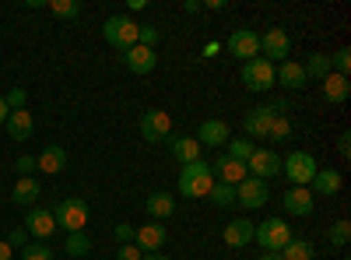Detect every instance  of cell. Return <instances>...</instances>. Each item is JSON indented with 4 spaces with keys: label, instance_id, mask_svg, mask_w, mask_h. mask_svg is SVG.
Segmentation results:
<instances>
[{
    "label": "cell",
    "instance_id": "6da1fadb",
    "mask_svg": "<svg viewBox=\"0 0 351 260\" xmlns=\"http://www.w3.org/2000/svg\"><path fill=\"white\" fill-rule=\"evenodd\" d=\"M211 187H215L211 162L197 158V162L183 165V172H180V193H183V197H208Z\"/></svg>",
    "mask_w": 351,
    "mask_h": 260
},
{
    "label": "cell",
    "instance_id": "7a4b0ae2",
    "mask_svg": "<svg viewBox=\"0 0 351 260\" xmlns=\"http://www.w3.org/2000/svg\"><path fill=\"white\" fill-rule=\"evenodd\" d=\"M253 243L263 250V253H281L288 243H291V225L285 218H267L253 225Z\"/></svg>",
    "mask_w": 351,
    "mask_h": 260
},
{
    "label": "cell",
    "instance_id": "3957f363",
    "mask_svg": "<svg viewBox=\"0 0 351 260\" xmlns=\"http://www.w3.org/2000/svg\"><path fill=\"white\" fill-rule=\"evenodd\" d=\"M102 36L112 49L127 53L130 46H137V21L130 14H109L106 25H102Z\"/></svg>",
    "mask_w": 351,
    "mask_h": 260
},
{
    "label": "cell",
    "instance_id": "277c9868",
    "mask_svg": "<svg viewBox=\"0 0 351 260\" xmlns=\"http://www.w3.org/2000/svg\"><path fill=\"white\" fill-rule=\"evenodd\" d=\"M88 204L81 197H64L60 204L53 208V218H56V228H64V233H84L88 225Z\"/></svg>",
    "mask_w": 351,
    "mask_h": 260
},
{
    "label": "cell",
    "instance_id": "5b68a950",
    "mask_svg": "<svg viewBox=\"0 0 351 260\" xmlns=\"http://www.w3.org/2000/svg\"><path fill=\"white\" fill-rule=\"evenodd\" d=\"M316 158L309 155V152H291V155H285L281 158V172L295 183V187H309L313 183V176H316Z\"/></svg>",
    "mask_w": 351,
    "mask_h": 260
},
{
    "label": "cell",
    "instance_id": "8992f818",
    "mask_svg": "<svg viewBox=\"0 0 351 260\" xmlns=\"http://www.w3.org/2000/svg\"><path fill=\"white\" fill-rule=\"evenodd\" d=\"M243 84L250 92H271L274 88V64L263 60V56H253V60L243 64Z\"/></svg>",
    "mask_w": 351,
    "mask_h": 260
},
{
    "label": "cell",
    "instance_id": "52a82bcc",
    "mask_svg": "<svg viewBox=\"0 0 351 260\" xmlns=\"http://www.w3.org/2000/svg\"><path fill=\"white\" fill-rule=\"evenodd\" d=\"M141 137L144 141H152V144H162L172 137V117L165 109H148L141 117Z\"/></svg>",
    "mask_w": 351,
    "mask_h": 260
},
{
    "label": "cell",
    "instance_id": "ba28073f",
    "mask_svg": "<svg viewBox=\"0 0 351 260\" xmlns=\"http://www.w3.org/2000/svg\"><path fill=\"white\" fill-rule=\"evenodd\" d=\"M271 200V187L263 183V180H253V176H246L239 187H236V204L243 208V211H256V208H263Z\"/></svg>",
    "mask_w": 351,
    "mask_h": 260
},
{
    "label": "cell",
    "instance_id": "9c48e42d",
    "mask_svg": "<svg viewBox=\"0 0 351 260\" xmlns=\"http://www.w3.org/2000/svg\"><path fill=\"white\" fill-rule=\"evenodd\" d=\"M246 172L253 180H263V183H271L274 176H281V155L278 152H267V148H256L246 162Z\"/></svg>",
    "mask_w": 351,
    "mask_h": 260
},
{
    "label": "cell",
    "instance_id": "30bf717a",
    "mask_svg": "<svg viewBox=\"0 0 351 260\" xmlns=\"http://www.w3.org/2000/svg\"><path fill=\"white\" fill-rule=\"evenodd\" d=\"M288 49H291V39H288V32L285 28H267V32L260 36V56L263 60H288Z\"/></svg>",
    "mask_w": 351,
    "mask_h": 260
},
{
    "label": "cell",
    "instance_id": "8fae6325",
    "mask_svg": "<svg viewBox=\"0 0 351 260\" xmlns=\"http://www.w3.org/2000/svg\"><path fill=\"white\" fill-rule=\"evenodd\" d=\"M225 49L236 56V60H253V56H260V36L256 32H250V28H236V32L228 36V43H225Z\"/></svg>",
    "mask_w": 351,
    "mask_h": 260
},
{
    "label": "cell",
    "instance_id": "7c38bea8",
    "mask_svg": "<svg viewBox=\"0 0 351 260\" xmlns=\"http://www.w3.org/2000/svg\"><path fill=\"white\" fill-rule=\"evenodd\" d=\"M165 239H169V233H165L162 222H152V225L134 228V246H137L141 253H162Z\"/></svg>",
    "mask_w": 351,
    "mask_h": 260
},
{
    "label": "cell",
    "instance_id": "4fadbf2b",
    "mask_svg": "<svg viewBox=\"0 0 351 260\" xmlns=\"http://www.w3.org/2000/svg\"><path fill=\"white\" fill-rule=\"evenodd\" d=\"M25 228H28V236H36L39 243H46V239L56 233V218H53V211H46V208H28Z\"/></svg>",
    "mask_w": 351,
    "mask_h": 260
},
{
    "label": "cell",
    "instance_id": "5bb4252c",
    "mask_svg": "<svg viewBox=\"0 0 351 260\" xmlns=\"http://www.w3.org/2000/svg\"><path fill=\"white\" fill-rule=\"evenodd\" d=\"M278 117V113H271L267 106H256V109H250L246 113V120H243V130H246V137H253V144L256 141H263L271 134V120Z\"/></svg>",
    "mask_w": 351,
    "mask_h": 260
},
{
    "label": "cell",
    "instance_id": "9a60e30c",
    "mask_svg": "<svg viewBox=\"0 0 351 260\" xmlns=\"http://www.w3.org/2000/svg\"><path fill=\"white\" fill-rule=\"evenodd\" d=\"M281 204L288 215H295V218H309L313 208H316V197L309 193V187H291L285 197H281Z\"/></svg>",
    "mask_w": 351,
    "mask_h": 260
},
{
    "label": "cell",
    "instance_id": "2e32d148",
    "mask_svg": "<svg viewBox=\"0 0 351 260\" xmlns=\"http://www.w3.org/2000/svg\"><path fill=\"white\" fill-rule=\"evenodd\" d=\"M228 141H232V134H228L225 120H204L200 130H197V144H200V148H225Z\"/></svg>",
    "mask_w": 351,
    "mask_h": 260
},
{
    "label": "cell",
    "instance_id": "e0dca14e",
    "mask_svg": "<svg viewBox=\"0 0 351 260\" xmlns=\"http://www.w3.org/2000/svg\"><path fill=\"white\" fill-rule=\"evenodd\" d=\"M211 172L218 176V183H228V187H239L250 176L246 162H236V158H228V155H218V162L211 165Z\"/></svg>",
    "mask_w": 351,
    "mask_h": 260
},
{
    "label": "cell",
    "instance_id": "ac0fdd59",
    "mask_svg": "<svg viewBox=\"0 0 351 260\" xmlns=\"http://www.w3.org/2000/svg\"><path fill=\"white\" fill-rule=\"evenodd\" d=\"M221 239H225V246H232V250L250 246V243H253V222H250V218H232V222L221 228Z\"/></svg>",
    "mask_w": 351,
    "mask_h": 260
},
{
    "label": "cell",
    "instance_id": "d6986e66",
    "mask_svg": "<svg viewBox=\"0 0 351 260\" xmlns=\"http://www.w3.org/2000/svg\"><path fill=\"white\" fill-rule=\"evenodd\" d=\"M274 81L281 84V88H288V92H302L309 78H306V71H302V64H299V60H281V64H278Z\"/></svg>",
    "mask_w": 351,
    "mask_h": 260
},
{
    "label": "cell",
    "instance_id": "ffe728a7",
    "mask_svg": "<svg viewBox=\"0 0 351 260\" xmlns=\"http://www.w3.org/2000/svg\"><path fill=\"white\" fill-rule=\"evenodd\" d=\"M165 144H169L172 158H176V162H183V165H190V162L200 158V144H197V137H190V134H172Z\"/></svg>",
    "mask_w": 351,
    "mask_h": 260
},
{
    "label": "cell",
    "instance_id": "44dd1931",
    "mask_svg": "<svg viewBox=\"0 0 351 260\" xmlns=\"http://www.w3.org/2000/svg\"><path fill=\"white\" fill-rule=\"evenodd\" d=\"M123 64H127V71H134V74H152L155 64H158V56H155V49H148V46H130V49L123 53Z\"/></svg>",
    "mask_w": 351,
    "mask_h": 260
},
{
    "label": "cell",
    "instance_id": "7402d4cb",
    "mask_svg": "<svg viewBox=\"0 0 351 260\" xmlns=\"http://www.w3.org/2000/svg\"><path fill=\"white\" fill-rule=\"evenodd\" d=\"M341 172L337 169H316V176H313V183H309V193L313 197H334V193H341Z\"/></svg>",
    "mask_w": 351,
    "mask_h": 260
},
{
    "label": "cell",
    "instance_id": "603a6c76",
    "mask_svg": "<svg viewBox=\"0 0 351 260\" xmlns=\"http://www.w3.org/2000/svg\"><path fill=\"white\" fill-rule=\"evenodd\" d=\"M36 169L46 172V176H56V172H64V169H67V152L60 148V144H46L43 155L36 158Z\"/></svg>",
    "mask_w": 351,
    "mask_h": 260
},
{
    "label": "cell",
    "instance_id": "cb8c5ba5",
    "mask_svg": "<svg viewBox=\"0 0 351 260\" xmlns=\"http://www.w3.org/2000/svg\"><path fill=\"white\" fill-rule=\"evenodd\" d=\"M39 193H43V187H39L36 176H18V183H14V190H11V200H14L18 208H36Z\"/></svg>",
    "mask_w": 351,
    "mask_h": 260
},
{
    "label": "cell",
    "instance_id": "d4e9b609",
    "mask_svg": "<svg viewBox=\"0 0 351 260\" xmlns=\"http://www.w3.org/2000/svg\"><path fill=\"white\" fill-rule=\"evenodd\" d=\"M4 127H8V137L11 141H28V137H32V130H36V120H32V113H28V109H14Z\"/></svg>",
    "mask_w": 351,
    "mask_h": 260
},
{
    "label": "cell",
    "instance_id": "484cf974",
    "mask_svg": "<svg viewBox=\"0 0 351 260\" xmlns=\"http://www.w3.org/2000/svg\"><path fill=\"white\" fill-rule=\"evenodd\" d=\"M144 211L152 215V222H165L172 211H176V197L158 190V193H148V200H144Z\"/></svg>",
    "mask_w": 351,
    "mask_h": 260
},
{
    "label": "cell",
    "instance_id": "4316f807",
    "mask_svg": "<svg viewBox=\"0 0 351 260\" xmlns=\"http://www.w3.org/2000/svg\"><path fill=\"white\" fill-rule=\"evenodd\" d=\"M319 84H324V99H327V102H348V95H351V84H348L344 74H334V71H330Z\"/></svg>",
    "mask_w": 351,
    "mask_h": 260
},
{
    "label": "cell",
    "instance_id": "83f0119b",
    "mask_svg": "<svg viewBox=\"0 0 351 260\" xmlns=\"http://www.w3.org/2000/svg\"><path fill=\"white\" fill-rule=\"evenodd\" d=\"M306 78H316V81H324L330 74V53H309L306 56V64H302Z\"/></svg>",
    "mask_w": 351,
    "mask_h": 260
},
{
    "label": "cell",
    "instance_id": "f1b7e54d",
    "mask_svg": "<svg viewBox=\"0 0 351 260\" xmlns=\"http://www.w3.org/2000/svg\"><path fill=\"white\" fill-rule=\"evenodd\" d=\"M64 253L67 257H88V253H92V239H88L84 233H67V243H64Z\"/></svg>",
    "mask_w": 351,
    "mask_h": 260
},
{
    "label": "cell",
    "instance_id": "f546056e",
    "mask_svg": "<svg viewBox=\"0 0 351 260\" xmlns=\"http://www.w3.org/2000/svg\"><path fill=\"white\" fill-rule=\"evenodd\" d=\"M208 200L215 208H236V187H228V183H215Z\"/></svg>",
    "mask_w": 351,
    "mask_h": 260
},
{
    "label": "cell",
    "instance_id": "4dcf8cb0",
    "mask_svg": "<svg viewBox=\"0 0 351 260\" xmlns=\"http://www.w3.org/2000/svg\"><path fill=\"white\" fill-rule=\"evenodd\" d=\"M313 243L309 239H291L285 250H281V260H313Z\"/></svg>",
    "mask_w": 351,
    "mask_h": 260
},
{
    "label": "cell",
    "instance_id": "1f68e13d",
    "mask_svg": "<svg viewBox=\"0 0 351 260\" xmlns=\"http://www.w3.org/2000/svg\"><path fill=\"white\" fill-rule=\"evenodd\" d=\"M49 11L64 21H74L81 18V0H49Z\"/></svg>",
    "mask_w": 351,
    "mask_h": 260
},
{
    "label": "cell",
    "instance_id": "d6a6232c",
    "mask_svg": "<svg viewBox=\"0 0 351 260\" xmlns=\"http://www.w3.org/2000/svg\"><path fill=\"white\" fill-rule=\"evenodd\" d=\"M225 148H228V152H225L228 158H236V162H250V155L256 152V144H253V141H246V137H239V141H228Z\"/></svg>",
    "mask_w": 351,
    "mask_h": 260
},
{
    "label": "cell",
    "instance_id": "836d02e7",
    "mask_svg": "<svg viewBox=\"0 0 351 260\" xmlns=\"http://www.w3.org/2000/svg\"><path fill=\"white\" fill-rule=\"evenodd\" d=\"M348 239H351V222H348V218L334 222V225H330V243H334L337 250H344V246H348Z\"/></svg>",
    "mask_w": 351,
    "mask_h": 260
},
{
    "label": "cell",
    "instance_id": "e575fe53",
    "mask_svg": "<svg viewBox=\"0 0 351 260\" xmlns=\"http://www.w3.org/2000/svg\"><path fill=\"white\" fill-rule=\"evenodd\" d=\"M267 137H274V141H288L291 137V120H288V113H278V117L271 120V134Z\"/></svg>",
    "mask_w": 351,
    "mask_h": 260
},
{
    "label": "cell",
    "instance_id": "d590c367",
    "mask_svg": "<svg viewBox=\"0 0 351 260\" xmlns=\"http://www.w3.org/2000/svg\"><path fill=\"white\" fill-rule=\"evenodd\" d=\"M158 39H162V32H158L155 25H137V46L155 49V46H158Z\"/></svg>",
    "mask_w": 351,
    "mask_h": 260
},
{
    "label": "cell",
    "instance_id": "8d00e7d4",
    "mask_svg": "<svg viewBox=\"0 0 351 260\" xmlns=\"http://www.w3.org/2000/svg\"><path fill=\"white\" fill-rule=\"evenodd\" d=\"M330 71L348 78V71H351V49H348V46L337 49V53H330Z\"/></svg>",
    "mask_w": 351,
    "mask_h": 260
},
{
    "label": "cell",
    "instance_id": "74e56055",
    "mask_svg": "<svg viewBox=\"0 0 351 260\" xmlns=\"http://www.w3.org/2000/svg\"><path fill=\"white\" fill-rule=\"evenodd\" d=\"M21 260H53V250H49V243H28L21 250Z\"/></svg>",
    "mask_w": 351,
    "mask_h": 260
},
{
    "label": "cell",
    "instance_id": "f35d334b",
    "mask_svg": "<svg viewBox=\"0 0 351 260\" xmlns=\"http://www.w3.org/2000/svg\"><path fill=\"white\" fill-rule=\"evenodd\" d=\"M4 102H8V109L14 113V109H25V102H28V92L21 88V84H14V88L4 95Z\"/></svg>",
    "mask_w": 351,
    "mask_h": 260
},
{
    "label": "cell",
    "instance_id": "ab89813d",
    "mask_svg": "<svg viewBox=\"0 0 351 260\" xmlns=\"http://www.w3.org/2000/svg\"><path fill=\"white\" fill-rule=\"evenodd\" d=\"M4 243H8L11 250H25V246H28V228H25V225H18V228H11V236H8Z\"/></svg>",
    "mask_w": 351,
    "mask_h": 260
},
{
    "label": "cell",
    "instance_id": "60d3db41",
    "mask_svg": "<svg viewBox=\"0 0 351 260\" xmlns=\"http://www.w3.org/2000/svg\"><path fill=\"white\" fill-rule=\"evenodd\" d=\"M112 233H116V239H120V246H123V243H134V225H130V222H116Z\"/></svg>",
    "mask_w": 351,
    "mask_h": 260
},
{
    "label": "cell",
    "instance_id": "b9f144b4",
    "mask_svg": "<svg viewBox=\"0 0 351 260\" xmlns=\"http://www.w3.org/2000/svg\"><path fill=\"white\" fill-rule=\"evenodd\" d=\"M14 169H18V176H32V172H36V158L32 155H21L14 162Z\"/></svg>",
    "mask_w": 351,
    "mask_h": 260
},
{
    "label": "cell",
    "instance_id": "7bdbcfd3",
    "mask_svg": "<svg viewBox=\"0 0 351 260\" xmlns=\"http://www.w3.org/2000/svg\"><path fill=\"white\" fill-rule=\"evenodd\" d=\"M141 257H144V253H141L134 243H123L120 250H116V260H141Z\"/></svg>",
    "mask_w": 351,
    "mask_h": 260
},
{
    "label": "cell",
    "instance_id": "ee69618b",
    "mask_svg": "<svg viewBox=\"0 0 351 260\" xmlns=\"http://www.w3.org/2000/svg\"><path fill=\"white\" fill-rule=\"evenodd\" d=\"M337 155H341V158H351V134H348V130L337 137Z\"/></svg>",
    "mask_w": 351,
    "mask_h": 260
},
{
    "label": "cell",
    "instance_id": "f6af8a7d",
    "mask_svg": "<svg viewBox=\"0 0 351 260\" xmlns=\"http://www.w3.org/2000/svg\"><path fill=\"white\" fill-rule=\"evenodd\" d=\"M228 4H225V0H204V4H200V11H225Z\"/></svg>",
    "mask_w": 351,
    "mask_h": 260
},
{
    "label": "cell",
    "instance_id": "bcb514c9",
    "mask_svg": "<svg viewBox=\"0 0 351 260\" xmlns=\"http://www.w3.org/2000/svg\"><path fill=\"white\" fill-rule=\"evenodd\" d=\"M8 117H11V109H8V102H4V95H0V127L8 123Z\"/></svg>",
    "mask_w": 351,
    "mask_h": 260
},
{
    "label": "cell",
    "instance_id": "7dc6e473",
    "mask_svg": "<svg viewBox=\"0 0 351 260\" xmlns=\"http://www.w3.org/2000/svg\"><path fill=\"white\" fill-rule=\"evenodd\" d=\"M11 257H14V250H11L4 239H0V260H11Z\"/></svg>",
    "mask_w": 351,
    "mask_h": 260
},
{
    "label": "cell",
    "instance_id": "c3c4849f",
    "mask_svg": "<svg viewBox=\"0 0 351 260\" xmlns=\"http://www.w3.org/2000/svg\"><path fill=\"white\" fill-rule=\"evenodd\" d=\"M183 11H186V14H197V11H200V0H186Z\"/></svg>",
    "mask_w": 351,
    "mask_h": 260
},
{
    "label": "cell",
    "instance_id": "681fc988",
    "mask_svg": "<svg viewBox=\"0 0 351 260\" xmlns=\"http://www.w3.org/2000/svg\"><path fill=\"white\" fill-rule=\"evenodd\" d=\"M141 260H169V257H165V253H144Z\"/></svg>",
    "mask_w": 351,
    "mask_h": 260
},
{
    "label": "cell",
    "instance_id": "f907efd6",
    "mask_svg": "<svg viewBox=\"0 0 351 260\" xmlns=\"http://www.w3.org/2000/svg\"><path fill=\"white\" fill-rule=\"evenodd\" d=\"M256 260H281V253H260Z\"/></svg>",
    "mask_w": 351,
    "mask_h": 260
},
{
    "label": "cell",
    "instance_id": "816d5d0a",
    "mask_svg": "<svg viewBox=\"0 0 351 260\" xmlns=\"http://www.w3.org/2000/svg\"><path fill=\"white\" fill-rule=\"evenodd\" d=\"M344 260H348V257H344Z\"/></svg>",
    "mask_w": 351,
    "mask_h": 260
}]
</instances>
